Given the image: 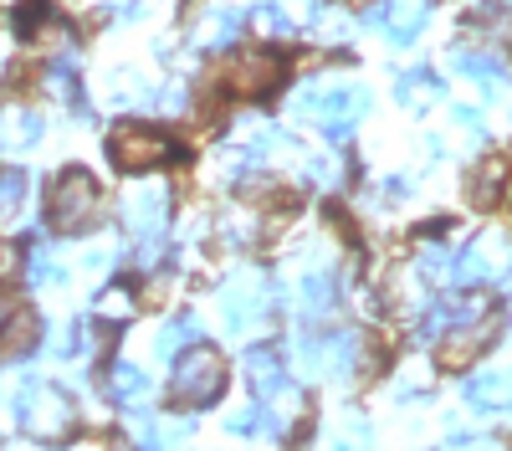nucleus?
<instances>
[{
  "label": "nucleus",
  "instance_id": "a878e982",
  "mask_svg": "<svg viewBox=\"0 0 512 451\" xmlns=\"http://www.w3.org/2000/svg\"><path fill=\"white\" fill-rule=\"evenodd\" d=\"M251 21L262 26L267 36H292V16H287V11L277 6V0H262V6L251 11Z\"/></svg>",
  "mask_w": 512,
  "mask_h": 451
},
{
  "label": "nucleus",
  "instance_id": "9b49d317",
  "mask_svg": "<svg viewBox=\"0 0 512 451\" xmlns=\"http://www.w3.org/2000/svg\"><path fill=\"white\" fill-rule=\"evenodd\" d=\"M497 328H502V318L497 313H482V318H472V323H456V328H446V344H441V364L446 369H466V364H472L482 349H487V339H497Z\"/></svg>",
  "mask_w": 512,
  "mask_h": 451
},
{
  "label": "nucleus",
  "instance_id": "0eeeda50",
  "mask_svg": "<svg viewBox=\"0 0 512 451\" xmlns=\"http://www.w3.org/2000/svg\"><path fill=\"white\" fill-rule=\"evenodd\" d=\"M282 72H287V62L277 52H267V47H241L226 62V82L241 98H267L272 88H282Z\"/></svg>",
  "mask_w": 512,
  "mask_h": 451
},
{
  "label": "nucleus",
  "instance_id": "b1692460",
  "mask_svg": "<svg viewBox=\"0 0 512 451\" xmlns=\"http://www.w3.org/2000/svg\"><path fill=\"white\" fill-rule=\"evenodd\" d=\"M256 231H262L256 226V211H226V221H221V236H226V246H236V252L256 241Z\"/></svg>",
  "mask_w": 512,
  "mask_h": 451
},
{
  "label": "nucleus",
  "instance_id": "6e6552de",
  "mask_svg": "<svg viewBox=\"0 0 512 451\" xmlns=\"http://www.w3.org/2000/svg\"><path fill=\"white\" fill-rule=\"evenodd\" d=\"M297 359H303L308 375L344 380V375H354V364H359V339L354 334H303L297 339Z\"/></svg>",
  "mask_w": 512,
  "mask_h": 451
},
{
  "label": "nucleus",
  "instance_id": "f3484780",
  "mask_svg": "<svg viewBox=\"0 0 512 451\" xmlns=\"http://www.w3.org/2000/svg\"><path fill=\"white\" fill-rule=\"evenodd\" d=\"M502 190H507V159H482L477 164V170H472V205H482V211H487V205H497L502 200Z\"/></svg>",
  "mask_w": 512,
  "mask_h": 451
},
{
  "label": "nucleus",
  "instance_id": "f257e3e1",
  "mask_svg": "<svg viewBox=\"0 0 512 451\" xmlns=\"http://www.w3.org/2000/svg\"><path fill=\"white\" fill-rule=\"evenodd\" d=\"M16 421H21V431L31 441L57 446V441H67L77 431V400L62 385H52V380H26V390L16 400Z\"/></svg>",
  "mask_w": 512,
  "mask_h": 451
},
{
  "label": "nucleus",
  "instance_id": "2eb2a0df",
  "mask_svg": "<svg viewBox=\"0 0 512 451\" xmlns=\"http://www.w3.org/2000/svg\"><path fill=\"white\" fill-rule=\"evenodd\" d=\"M246 380H251L256 395L267 400L277 385H287V375H282V354H277V349H246Z\"/></svg>",
  "mask_w": 512,
  "mask_h": 451
},
{
  "label": "nucleus",
  "instance_id": "c85d7f7f",
  "mask_svg": "<svg viewBox=\"0 0 512 451\" xmlns=\"http://www.w3.org/2000/svg\"><path fill=\"white\" fill-rule=\"evenodd\" d=\"M11 267H16V257H11V246L0 241V272H11Z\"/></svg>",
  "mask_w": 512,
  "mask_h": 451
},
{
  "label": "nucleus",
  "instance_id": "7ed1b4c3",
  "mask_svg": "<svg viewBox=\"0 0 512 451\" xmlns=\"http://www.w3.org/2000/svg\"><path fill=\"white\" fill-rule=\"evenodd\" d=\"M226 390V364L216 349L190 344L185 354H175V375H169V395L180 405H210Z\"/></svg>",
  "mask_w": 512,
  "mask_h": 451
},
{
  "label": "nucleus",
  "instance_id": "5701e85b",
  "mask_svg": "<svg viewBox=\"0 0 512 451\" xmlns=\"http://www.w3.org/2000/svg\"><path fill=\"white\" fill-rule=\"evenodd\" d=\"M134 308H139V298L128 293V287H103L98 303H93V313H98V318H113V323L134 318Z\"/></svg>",
  "mask_w": 512,
  "mask_h": 451
},
{
  "label": "nucleus",
  "instance_id": "dca6fc26",
  "mask_svg": "<svg viewBox=\"0 0 512 451\" xmlns=\"http://www.w3.org/2000/svg\"><path fill=\"white\" fill-rule=\"evenodd\" d=\"M466 400H472L477 410H507V405H512V375L492 369V375L466 380Z\"/></svg>",
  "mask_w": 512,
  "mask_h": 451
},
{
  "label": "nucleus",
  "instance_id": "6ab92c4d",
  "mask_svg": "<svg viewBox=\"0 0 512 451\" xmlns=\"http://www.w3.org/2000/svg\"><path fill=\"white\" fill-rule=\"evenodd\" d=\"M108 395L113 400H144L149 395V380H144V369L139 364H108Z\"/></svg>",
  "mask_w": 512,
  "mask_h": 451
},
{
  "label": "nucleus",
  "instance_id": "cd10ccee",
  "mask_svg": "<svg viewBox=\"0 0 512 451\" xmlns=\"http://www.w3.org/2000/svg\"><path fill=\"white\" fill-rule=\"evenodd\" d=\"M451 451H507V446H492V441H461V446H451Z\"/></svg>",
  "mask_w": 512,
  "mask_h": 451
},
{
  "label": "nucleus",
  "instance_id": "39448f33",
  "mask_svg": "<svg viewBox=\"0 0 512 451\" xmlns=\"http://www.w3.org/2000/svg\"><path fill=\"white\" fill-rule=\"evenodd\" d=\"M118 211H123V226L134 231L139 241H159V236H164V226H169V185H164V180L139 175L134 185L123 190Z\"/></svg>",
  "mask_w": 512,
  "mask_h": 451
},
{
  "label": "nucleus",
  "instance_id": "aec40b11",
  "mask_svg": "<svg viewBox=\"0 0 512 451\" xmlns=\"http://www.w3.org/2000/svg\"><path fill=\"white\" fill-rule=\"evenodd\" d=\"M333 303H338V282H333V272H308V277H303V308H308L313 318H323Z\"/></svg>",
  "mask_w": 512,
  "mask_h": 451
},
{
  "label": "nucleus",
  "instance_id": "bb28decb",
  "mask_svg": "<svg viewBox=\"0 0 512 451\" xmlns=\"http://www.w3.org/2000/svg\"><path fill=\"white\" fill-rule=\"evenodd\" d=\"M26 272H31V282H57L62 267L52 262V246H31V252H26Z\"/></svg>",
  "mask_w": 512,
  "mask_h": 451
},
{
  "label": "nucleus",
  "instance_id": "20e7f679",
  "mask_svg": "<svg viewBox=\"0 0 512 451\" xmlns=\"http://www.w3.org/2000/svg\"><path fill=\"white\" fill-rule=\"evenodd\" d=\"M108 154L123 175H149L164 159H175V139L164 129H154V123H118L108 139Z\"/></svg>",
  "mask_w": 512,
  "mask_h": 451
},
{
  "label": "nucleus",
  "instance_id": "423d86ee",
  "mask_svg": "<svg viewBox=\"0 0 512 451\" xmlns=\"http://www.w3.org/2000/svg\"><path fill=\"white\" fill-rule=\"evenodd\" d=\"M507 272H512V236L492 226V231H482V236L456 257V277H451V282L482 287V282H502Z\"/></svg>",
  "mask_w": 512,
  "mask_h": 451
},
{
  "label": "nucleus",
  "instance_id": "9d476101",
  "mask_svg": "<svg viewBox=\"0 0 512 451\" xmlns=\"http://www.w3.org/2000/svg\"><path fill=\"white\" fill-rule=\"evenodd\" d=\"M41 139H47V118L31 103H0V154L16 159V154H31Z\"/></svg>",
  "mask_w": 512,
  "mask_h": 451
},
{
  "label": "nucleus",
  "instance_id": "412c9836",
  "mask_svg": "<svg viewBox=\"0 0 512 451\" xmlns=\"http://www.w3.org/2000/svg\"><path fill=\"white\" fill-rule=\"evenodd\" d=\"M26 170H0V221H16L21 216V205H26Z\"/></svg>",
  "mask_w": 512,
  "mask_h": 451
},
{
  "label": "nucleus",
  "instance_id": "f03ea898",
  "mask_svg": "<svg viewBox=\"0 0 512 451\" xmlns=\"http://www.w3.org/2000/svg\"><path fill=\"white\" fill-rule=\"evenodd\" d=\"M47 221L62 231V236H82L103 221V190L88 170H62L52 185H47Z\"/></svg>",
  "mask_w": 512,
  "mask_h": 451
},
{
  "label": "nucleus",
  "instance_id": "4468645a",
  "mask_svg": "<svg viewBox=\"0 0 512 451\" xmlns=\"http://www.w3.org/2000/svg\"><path fill=\"white\" fill-rule=\"evenodd\" d=\"M36 339H41V323L26 308H6V313H0V359H16V354L36 349Z\"/></svg>",
  "mask_w": 512,
  "mask_h": 451
},
{
  "label": "nucleus",
  "instance_id": "1a4fd4ad",
  "mask_svg": "<svg viewBox=\"0 0 512 451\" xmlns=\"http://www.w3.org/2000/svg\"><path fill=\"white\" fill-rule=\"evenodd\" d=\"M431 6L436 0H374V11H364V21L379 26L395 47H410L425 26V16H431Z\"/></svg>",
  "mask_w": 512,
  "mask_h": 451
},
{
  "label": "nucleus",
  "instance_id": "4be33fe9",
  "mask_svg": "<svg viewBox=\"0 0 512 451\" xmlns=\"http://www.w3.org/2000/svg\"><path fill=\"white\" fill-rule=\"evenodd\" d=\"M456 72L482 77V82H502V77H507V67H502L497 52H456Z\"/></svg>",
  "mask_w": 512,
  "mask_h": 451
},
{
  "label": "nucleus",
  "instance_id": "a211bd4d",
  "mask_svg": "<svg viewBox=\"0 0 512 451\" xmlns=\"http://www.w3.org/2000/svg\"><path fill=\"white\" fill-rule=\"evenodd\" d=\"M195 339H200V323L185 313V318H175V323H164V334L154 339V354H159V359H175V354H185Z\"/></svg>",
  "mask_w": 512,
  "mask_h": 451
},
{
  "label": "nucleus",
  "instance_id": "f8f14e48",
  "mask_svg": "<svg viewBox=\"0 0 512 451\" xmlns=\"http://www.w3.org/2000/svg\"><path fill=\"white\" fill-rule=\"evenodd\" d=\"M267 282L262 277H236L226 282V293H221V313L231 328H256V323H267Z\"/></svg>",
  "mask_w": 512,
  "mask_h": 451
},
{
  "label": "nucleus",
  "instance_id": "393cba45",
  "mask_svg": "<svg viewBox=\"0 0 512 451\" xmlns=\"http://www.w3.org/2000/svg\"><path fill=\"white\" fill-rule=\"evenodd\" d=\"M395 98H400L405 108L431 103V98H436V82H431V72H405V77H400V88H395Z\"/></svg>",
  "mask_w": 512,
  "mask_h": 451
},
{
  "label": "nucleus",
  "instance_id": "ddd939ff",
  "mask_svg": "<svg viewBox=\"0 0 512 451\" xmlns=\"http://www.w3.org/2000/svg\"><path fill=\"white\" fill-rule=\"evenodd\" d=\"M246 31V16L236 11V6H205L200 16H195V47H205V52H221V47H231V41Z\"/></svg>",
  "mask_w": 512,
  "mask_h": 451
}]
</instances>
